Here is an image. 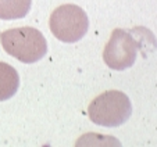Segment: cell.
Wrapping results in <instances>:
<instances>
[{
    "label": "cell",
    "instance_id": "6da1fadb",
    "mask_svg": "<svg viewBox=\"0 0 157 147\" xmlns=\"http://www.w3.org/2000/svg\"><path fill=\"white\" fill-rule=\"evenodd\" d=\"M3 49L25 64H32L43 58L48 53V42L42 32L32 27H21L0 33Z\"/></svg>",
    "mask_w": 157,
    "mask_h": 147
},
{
    "label": "cell",
    "instance_id": "7a4b0ae2",
    "mask_svg": "<svg viewBox=\"0 0 157 147\" xmlns=\"http://www.w3.org/2000/svg\"><path fill=\"white\" fill-rule=\"evenodd\" d=\"M132 104L129 97L120 90H109L90 101L88 107L89 119L93 124L116 128L129 119Z\"/></svg>",
    "mask_w": 157,
    "mask_h": 147
},
{
    "label": "cell",
    "instance_id": "3957f363",
    "mask_svg": "<svg viewBox=\"0 0 157 147\" xmlns=\"http://www.w3.org/2000/svg\"><path fill=\"white\" fill-rule=\"evenodd\" d=\"M49 27L59 40L64 43H75L86 35L89 20L79 6L63 4L52 13Z\"/></svg>",
    "mask_w": 157,
    "mask_h": 147
},
{
    "label": "cell",
    "instance_id": "277c9868",
    "mask_svg": "<svg viewBox=\"0 0 157 147\" xmlns=\"http://www.w3.org/2000/svg\"><path fill=\"white\" fill-rule=\"evenodd\" d=\"M140 43L132 32L117 28L111 32L109 43L103 51V60L110 70L122 71L132 67L138 56Z\"/></svg>",
    "mask_w": 157,
    "mask_h": 147
},
{
    "label": "cell",
    "instance_id": "5b68a950",
    "mask_svg": "<svg viewBox=\"0 0 157 147\" xmlns=\"http://www.w3.org/2000/svg\"><path fill=\"white\" fill-rule=\"evenodd\" d=\"M20 77L13 65L0 61V101L9 100L17 93Z\"/></svg>",
    "mask_w": 157,
    "mask_h": 147
},
{
    "label": "cell",
    "instance_id": "8992f818",
    "mask_svg": "<svg viewBox=\"0 0 157 147\" xmlns=\"http://www.w3.org/2000/svg\"><path fill=\"white\" fill-rule=\"evenodd\" d=\"M32 0H0V20H18L29 13Z\"/></svg>",
    "mask_w": 157,
    "mask_h": 147
}]
</instances>
